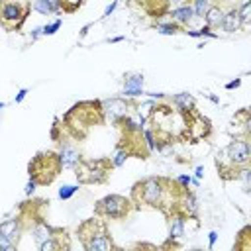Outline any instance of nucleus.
Returning <instances> with one entry per match:
<instances>
[{
	"label": "nucleus",
	"instance_id": "nucleus-35",
	"mask_svg": "<svg viewBox=\"0 0 251 251\" xmlns=\"http://www.w3.org/2000/svg\"><path fill=\"white\" fill-rule=\"evenodd\" d=\"M39 35H41V27H35V29H33V39L39 37Z\"/></svg>",
	"mask_w": 251,
	"mask_h": 251
},
{
	"label": "nucleus",
	"instance_id": "nucleus-22",
	"mask_svg": "<svg viewBox=\"0 0 251 251\" xmlns=\"http://www.w3.org/2000/svg\"><path fill=\"white\" fill-rule=\"evenodd\" d=\"M127 157H129V151L118 145V149H116L114 157H110V161H112V165H114V167H122V165L127 161Z\"/></svg>",
	"mask_w": 251,
	"mask_h": 251
},
{
	"label": "nucleus",
	"instance_id": "nucleus-33",
	"mask_svg": "<svg viewBox=\"0 0 251 251\" xmlns=\"http://www.w3.org/2000/svg\"><path fill=\"white\" fill-rule=\"evenodd\" d=\"M194 176H196V178H202V176H204V167H202V165H198V167L194 169Z\"/></svg>",
	"mask_w": 251,
	"mask_h": 251
},
{
	"label": "nucleus",
	"instance_id": "nucleus-11",
	"mask_svg": "<svg viewBox=\"0 0 251 251\" xmlns=\"http://www.w3.org/2000/svg\"><path fill=\"white\" fill-rule=\"evenodd\" d=\"M169 16H171V20H173L175 24H178L180 27L190 25V22L194 20V12H192V6H190L188 2L178 4V6H175L173 10H169Z\"/></svg>",
	"mask_w": 251,
	"mask_h": 251
},
{
	"label": "nucleus",
	"instance_id": "nucleus-2",
	"mask_svg": "<svg viewBox=\"0 0 251 251\" xmlns=\"http://www.w3.org/2000/svg\"><path fill=\"white\" fill-rule=\"evenodd\" d=\"M76 233L80 235V241L88 251H108L114 247L108 227H106L104 220H100V218L86 220L84 224L78 226Z\"/></svg>",
	"mask_w": 251,
	"mask_h": 251
},
{
	"label": "nucleus",
	"instance_id": "nucleus-10",
	"mask_svg": "<svg viewBox=\"0 0 251 251\" xmlns=\"http://www.w3.org/2000/svg\"><path fill=\"white\" fill-rule=\"evenodd\" d=\"M82 159L80 155V149L71 143V141H61V147H59V161L65 169H75L76 163Z\"/></svg>",
	"mask_w": 251,
	"mask_h": 251
},
{
	"label": "nucleus",
	"instance_id": "nucleus-9",
	"mask_svg": "<svg viewBox=\"0 0 251 251\" xmlns=\"http://www.w3.org/2000/svg\"><path fill=\"white\" fill-rule=\"evenodd\" d=\"M143 75L141 73H127L124 76V98H129V100H135L139 98L143 92Z\"/></svg>",
	"mask_w": 251,
	"mask_h": 251
},
{
	"label": "nucleus",
	"instance_id": "nucleus-19",
	"mask_svg": "<svg viewBox=\"0 0 251 251\" xmlns=\"http://www.w3.org/2000/svg\"><path fill=\"white\" fill-rule=\"evenodd\" d=\"M153 27H155V31L161 33V35H175V33L180 31V25L175 24L173 20H171V22H155Z\"/></svg>",
	"mask_w": 251,
	"mask_h": 251
},
{
	"label": "nucleus",
	"instance_id": "nucleus-6",
	"mask_svg": "<svg viewBox=\"0 0 251 251\" xmlns=\"http://www.w3.org/2000/svg\"><path fill=\"white\" fill-rule=\"evenodd\" d=\"M224 157L218 155V161H226L227 167H222L220 173L226 175V173H235V178H237V171L241 167H249V159H251V151H249V141L247 137H241V139H233L222 153Z\"/></svg>",
	"mask_w": 251,
	"mask_h": 251
},
{
	"label": "nucleus",
	"instance_id": "nucleus-26",
	"mask_svg": "<svg viewBox=\"0 0 251 251\" xmlns=\"http://www.w3.org/2000/svg\"><path fill=\"white\" fill-rule=\"evenodd\" d=\"M59 27H61V20H55V22H51V24L43 25V27H41V33H43V35H53Z\"/></svg>",
	"mask_w": 251,
	"mask_h": 251
},
{
	"label": "nucleus",
	"instance_id": "nucleus-12",
	"mask_svg": "<svg viewBox=\"0 0 251 251\" xmlns=\"http://www.w3.org/2000/svg\"><path fill=\"white\" fill-rule=\"evenodd\" d=\"M226 33H235L243 27L241 24V18H239V12H237V6H231L227 12H224V20H222V25H220Z\"/></svg>",
	"mask_w": 251,
	"mask_h": 251
},
{
	"label": "nucleus",
	"instance_id": "nucleus-14",
	"mask_svg": "<svg viewBox=\"0 0 251 251\" xmlns=\"http://www.w3.org/2000/svg\"><path fill=\"white\" fill-rule=\"evenodd\" d=\"M184 220H186V216L178 210H175L169 216V237L171 239H180L184 235Z\"/></svg>",
	"mask_w": 251,
	"mask_h": 251
},
{
	"label": "nucleus",
	"instance_id": "nucleus-16",
	"mask_svg": "<svg viewBox=\"0 0 251 251\" xmlns=\"http://www.w3.org/2000/svg\"><path fill=\"white\" fill-rule=\"evenodd\" d=\"M204 20H206V25L208 27H220L222 25V20H224V10L222 6H216V4H210V8L206 10L204 14Z\"/></svg>",
	"mask_w": 251,
	"mask_h": 251
},
{
	"label": "nucleus",
	"instance_id": "nucleus-34",
	"mask_svg": "<svg viewBox=\"0 0 251 251\" xmlns=\"http://www.w3.org/2000/svg\"><path fill=\"white\" fill-rule=\"evenodd\" d=\"M167 4H171V6H178V4H184V2H188V0H165Z\"/></svg>",
	"mask_w": 251,
	"mask_h": 251
},
{
	"label": "nucleus",
	"instance_id": "nucleus-13",
	"mask_svg": "<svg viewBox=\"0 0 251 251\" xmlns=\"http://www.w3.org/2000/svg\"><path fill=\"white\" fill-rule=\"evenodd\" d=\"M22 220L14 218V220H6L0 224V235H4L6 239H10L14 245H18L20 241V233H22Z\"/></svg>",
	"mask_w": 251,
	"mask_h": 251
},
{
	"label": "nucleus",
	"instance_id": "nucleus-7",
	"mask_svg": "<svg viewBox=\"0 0 251 251\" xmlns=\"http://www.w3.org/2000/svg\"><path fill=\"white\" fill-rule=\"evenodd\" d=\"M131 210H133L131 198H126L122 194H108L100 198L94 206V214L106 220H124L129 216Z\"/></svg>",
	"mask_w": 251,
	"mask_h": 251
},
{
	"label": "nucleus",
	"instance_id": "nucleus-21",
	"mask_svg": "<svg viewBox=\"0 0 251 251\" xmlns=\"http://www.w3.org/2000/svg\"><path fill=\"white\" fill-rule=\"evenodd\" d=\"M210 0H192V12H194V18H204V14H206V10L210 8Z\"/></svg>",
	"mask_w": 251,
	"mask_h": 251
},
{
	"label": "nucleus",
	"instance_id": "nucleus-30",
	"mask_svg": "<svg viewBox=\"0 0 251 251\" xmlns=\"http://www.w3.org/2000/svg\"><path fill=\"white\" fill-rule=\"evenodd\" d=\"M25 94H27V88H20V90H18V94H16V98H14V102H16V104H20V102L25 98Z\"/></svg>",
	"mask_w": 251,
	"mask_h": 251
},
{
	"label": "nucleus",
	"instance_id": "nucleus-1",
	"mask_svg": "<svg viewBox=\"0 0 251 251\" xmlns=\"http://www.w3.org/2000/svg\"><path fill=\"white\" fill-rule=\"evenodd\" d=\"M175 188H182L176 184V180H169L163 176H147L139 182L133 184L131 188V202L139 206H147V208H159V210H167V204H173L169 200V196H173Z\"/></svg>",
	"mask_w": 251,
	"mask_h": 251
},
{
	"label": "nucleus",
	"instance_id": "nucleus-8",
	"mask_svg": "<svg viewBox=\"0 0 251 251\" xmlns=\"http://www.w3.org/2000/svg\"><path fill=\"white\" fill-rule=\"evenodd\" d=\"M135 104H133V100H129V98H106V100H100V108H102V116L106 118V120H110V122H118L120 118H124V116H127L129 112H131V108H133Z\"/></svg>",
	"mask_w": 251,
	"mask_h": 251
},
{
	"label": "nucleus",
	"instance_id": "nucleus-28",
	"mask_svg": "<svg viewBox=\"0 0 251 251\" xmlns=\"http://www.w3.org/2000/svg\"><path fill=\"white\" fill-rule=\"evenodd\" d=\"M35 186H37V182H35L33 178H29V180H27V184H25V194H27V196H31V194L35 192Z\"/></svg>",
	"mask_w": 251,
	"mask_h": 251
},
{
	"label": "nucleus",
	"instance_id": "nucleus-23",
	"mask_svg": "<svg viewBox=\"0 0 251 251\" xmlns=\"http://www.w3.org/2000/svg\"><path fill=\"white\" fill-rule=\"evenodd\" d=\"M184 33H188L190 37H210V39H216L218 37V33H214L212 27H208V25H204L202 29H186Z\"/></svg>",
	"mask_w": 251,
	"mask_h": 251
},
{
	"label": "nucleus",
	"instance_id": "nucleus-32",
	"mask_svg": "<svg viewBox=\"0 0 251 251\" xmlns=\"http://www.w3.org/2000/svg\"><path fill=\"white\" fill-rule=\"evenodd\" d=\"M216 239H218V233H216V231H210V233H208V241H210L208 245H210V249L214 247V243H216Z\"/></svg>",
	"mask_w": 251,
	"mask_h": 251
},
{
	"label": "nucleus",
	"instance_id": "nucleus-15",
	"mask_svg": "<svg viewBox=\"0 0 251 251\" xmlns=\"http://www.w3.org/2000/svg\"><path fill=\"white\" fill-rule=\"evenodd\" d=\"M53 231H55V227L47 226V222H43L41 218H39V220H35V224H33V229H31V233H33V239H35V243H37V245H39V243H43L45 239L53 237Z\"/></svg>",
	"mask_w": 251,
	"mask_h": 251
},
{
	"label": "nucleus",
	"instance_id": "nucleus-20",
	"mask_svg": "<svg viewBox=\"0 0 251 251\" xmlns=\"http://www.w3.org/2000/svg\"><path fill=\"white\" fill-rule=\"evenodd\" d=\"M237 12H239V18H241L243 27H247L249 22H251V0H243L241 6H237Z\"/></svg>",
	"mask_w": 251,
	"mask_h": 251
},
{
	"label": "nucleus",
	"instance_id": "nucleus-17",
	"mask_svg": "<svg viewBox=\"0 0 251 251\" xmlns=\"http://www.w3.org/2000/svg\"><path fill=\"white\" fill-rule=\"evenodd\" d=\"M33 10L39 14H59L61 12V0H35Z\"/></svg>",
	"mask_w": 251,
	"mask_h": 251
},
{
	"label": "nucleus",
	"instance_id": "nucleus-31",
	"mask_svg": "<svg viewBox=\"0 0 251 251\" xmlns=\"http://www.w3.org/2000/svg\"><path fill=\"white\" fill-rule=\"evenodd\" d=\"M237 86H241V78H235V80H229V82L226 84V88H227V90H233V88H237Z\"/></svg>",
	"mask_w": 251,
	"mask_h": 251
},
{
	"label": "nucleus",
	"instance_id": "nucleus-27",
	"mask_svg": "<svg viewBox=\"0 0 251 251\" xmlns=\"http://www.w3.org/2000/svg\"><path fill=\"white\" fill-rule=\"evenodd\" d=\"M190 182H192V176H188V175H180V176L176 178V184L182 186V188H188Z\"/></svg>",
	"mask_w": 251,
	"mask_h": 251
},
{
	"label": "nucleus",
	"instance_id": "nucleus-36",
	"mask_svg": "<svg viewBox=\"0 0 251 251\" xmlns=\"http://www.w3.org/2000/svg\"><path fill=\"white\" fill-rule=\"evenodd\" d=\"M122 39H124V37H122V35H118V37H112V39H110V43H120Z\"/></svg>",
	"mask_w": 251,
	"mask_h": 251
},
{
	"label": "nucleus",
	"instance_id": "nucleus-38",
	"mask_svg": "<svg viewBox=\"0 0 251 251\" xmlns=\"http://www.w3.org/2000/svg\"><path fill=\"white\" fill-rule=\"evenodd\" d=\"M124 2H126V0H124Z\"/></svg>",
	"mask_w": 251,
	"mask_h": 251
},
{
	"label": "nucleus",
	"instance_id": "nucleus-18",
	"mask_svg": "<svg viewBox=\"0 0 251 251\" xmlns=\"http://www.w3.org/2000/svg\"><path fill=\"white\" fill-rule=\"evenodd\" d=\"M173 104L180 110V112H192L194 110V96L188 92H180L173 96Z\"/></svg>",
	"mask_w": 251,
	"mask_h": 251
},
{
	"label": "nucleus",
	"instance_id": "nucleus-3",
	"mask_svg": "<svg viewBox=\"0 0 251 251\" xmlns=\"http://www.w3.org/2000/svg\"><path fill=\"white\" fill-rule=\"evenodd\" d=\"M63 169L59 161V153L55 151H41L29 161V178H33L37 184H51L59 171Z\"/></svg>",
	"mask_w": 251,
	"mask_h": 251
},
{
	"label": "nucleus",
	"instance_id": "nucleus-37",
	"mask_svg": "<svg viewBox=\"0 0 251 251\" xmlns=\"http://www.w3.org/2000/svg\"><path fill=\"white\" fill-rule=\"evenodd\" d=\"M2 108H4V102H0V110H2Z\"/></svg>",
	"mask_w": 251,
	"mask_h": 251
},
{
	"label": "nucleus",
	"instance_id": "nucleus-29",
	"mask_svg": "<svg viewBox=\"0 0 251 251\" xmlns=\"http://www.w3.org/2000/svg\"><path fill=\"white\" fill-rule=\"evenodd\" d=\"M118 2H120V0H112V2H110V4L106 6V10H104V18H108V16H110V14H112V12L116 10V6H118Z\"/></svg>",
	"mask_w": 251,
	"mask_h": 251
},
{
	"label": "nucleus",
	"instance_id": "nucleus-5",
	"mask_svg": "<svg viewBox=\"0 0 251 251\" xmlns=\"http://www.w3.org/2000/svg\"><path fill=\"white\" fill-rule=\"evenodd\" d=\"M31 10L29 0H0V27L6 31L22 29Z\"/></svg>",
	"mask_w": 251,
	"mask_h": 251
},
{
	"label": "nucleus",
	"instance_id": "nucleus-24",
	"mask_svg": "<svg viewBox=\"0 0 251 251\" xmlns=\"http://www.w3.org/2000/svg\"><path fill=\"white\" fill-rule=\"evenodd\" d=\"M82 4H84V0H61V10L71 14V12H76Z\"/></svg>",
	"mask_w": 251,
	"mask_h": 251
},
{
	"label": "nucleus",
	"instance_id": "nucleus-25",
	"mask_svg": "<svg viewBox=\"0 0 251 251\" xmlns=\"http://www.w3.org/2000/svg\"><path fill=\"white\" fill-rule=\"evenodd\" d=\"M76 190H78L76 184H65V186L59 188V198H61V200H69Z\"/></svg>",
	"mask_w": 251,
	"mask_h": 251
},
{
	"label": "nucleus",
	"instance_id": "nucleus-4",
	"mask_svg": "<svg viewBox=\"0 0 251 251\" xmlns=\"http://www.w3.org/2000/svg\"><path fill=\"white\" fill-rule=\"evenodd\" d=\"M112 169L110 159H80L75 167V175L82 184H102L108 180Z\"/></svg>",
	"mask_w": 251,
	"mask_h": 251
}]
</instances>
